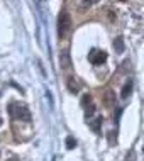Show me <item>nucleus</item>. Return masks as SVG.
<instances>
[{"label":"nucleus","mask_w":144,"mask_h":161,"mask_svg":"<svg viewBox=\"0 0 144 161\" xmlns=\"http://www.w3.org/2000/svg\"><path fill=\"white\" fill-rule=\"evenodd\" d=\"M8 112H10V115L15 117V119L24 120V122H30V112L24 103H12V105L8 107Z\"/></svg>","instance_id":"obj_1"},{"label":"nucleus","mask_w":144,"mask_h":161,"mask_svg":"<svg viewBox=\"0 0 144 161\" xmlns=\"http://www.w3.org/2000/svg\"><path fill=\"white\" fill-rule=\"evenodd\" d=\"M71 29V17L68 12H61L58 17V34L59 36H66V32Z\"/></svg>","instance_id":"obj_2"},{"label":"nucleus","mask_w":144,"mask_h":161,"mask_svg":"<svg viewBox=\"0 0 144 161\" xmlns=\"http://www.w3.org/2000/svg\"><path fill=\"white\" fill-rule=\"evenodd\" d=\"M88 59L90 63L93 64H102L107 61V53H103V51H97V49H91L88 53Z\"/></svg>","instance_id":"obj_3"},{"label":"nucleus","mask_w":144,"mask_h":161,"mask_svg":"<svg viewBox=\"0 0 144 161\" xmlns=\"http://www.w3.org/2000/svg\"><path fill=\"white\" fill-rule=\"evenodd\" d=\"M59 66L63 69H68L69 66H71V58H69V53L66 49L61 51V54H59Z\"/></svg>","instance_id":"obj_4"},{"label":"nucleus","mask_w":144,"mask_h":161,"mask_svg":"<svg viewBox=\"0 0 144 161\" xmlns=\"http://www.w3.org/2000/svg\"><path fill=\"white\" fill-rule=\"evenodd\" d=\"M103 103H105V107H108V108L115 107V93L112 92V90H107V92L103 93Z\"/></svg>","instance_id":"obj_5"},{"label":"nucleus","mask_w":144,"mask_h":161,"mask_svg":"<svg viewBox=\"0 0 144 161\" xmlns=\"http://www.w3.org/2000/svg\"><path fill=\"white\" fill-rule=\"evenodd\" d=\"M102 122H103L102 117H95L93 120H90V122H88V127L93 130V132H100V129H102Z\"/></svg>","instance_id":"obj_6"},{"label":"nucleus","mask_w":144,"mask_h":161,"mask_svg":"<svg viewBox=\"0 0 144 161\" xmlns=\"http://www.w3.org/2000/svg\"><path fill=\"white\" fill-rule=\"evenodd\" d=\"M66 85H68V90L71 93H78V90H80V85H78V81H76L75 76H69L68 81H66Z\"/></svg>","instance_id":"obj_7"},{"label":"nucleus","mask_w":144,"mask_h":161,"mask_svg":"<svg viewBox=\"0 0 144 161\" xmlns=\"http://www.w3.org/2000/svg\"><path fill=\"white\" fill-rule=\"evenodd\" d=\"M130 92H132V81H125V85H124V88H122V98H127Z\"/></svg>","instance_id":"obj_8"},{"label":"nucleus","mask_w":144,"mask_h":161,"mask_svg":"<svg viewBox=\"0 0 144 161\" xmlns=\"http://www.w3.org/2000/svg\"><path fill=\"white\" fill-rule=\"evenodd\" d=\"M114 47H115V53H124V39L117 37L114 41Z\"/></svg>","instance_id":"obj_9"},{"label":"nucleus","mask_w":144,"mask_h":161,"mask_svg":"<svg viewBox=\"0 0 144 161\" xmlns=\"http://www.w3.org/2000/svg\"><path fill=\"white\" fill-rule=\"evenodd\" d=\"M95 110H97V107H95V105H88V107H86V108H85V115H86V119L93 115V114H95Z\"/></svg>","instance_id":"obj_10"},{"label":"nucleus","mask_w":144,"mask_h":161,"mask_svg":"<svg viewBox=\"0 0 144 161\" xmlns=\"http://www.w3.org/2000/svg\"><path fill=\"white\" fill-rule=\"evenodd\" d=\"M75 146H76V141H75V139H73L71 136L66 137V147H68V149H73Z\"/></svg>","instance_id":"obj_11"},{"label":"nucleus","mask_w":144,"mask_h":161,"mask_svg":"<svg viewBox=\"0 0 144 161\" xmlns=\"http://www.w3.org/2000/svg\"><path fill=\"white\" fill-rule=\"evenodd\" d=\"M98 0H83V7H90V5H93V3H97Z\"/></svg>","instance_id":"obj_12"},{"label":"nucleus","mask_w":144,"mask_h":161,"mask_svg":"<svg viewBox=\"0 0 144 161\" xmlns=\"http://www.w3.org/2000/svg\"><path fill=\"white\" fill-rule=\"evenodd\" d=\"M91 102V97H90V95H85V97H83V105H86V103H90Z\"/></svg>","instance_id":"obj_13"},{"label":"nucleus","mask_w":144,"mask_h":161,"mask_svg":"<svg viewBox=\"0 0 144 161\" xmlns=\"http://www.w3.org/2000/svg\"><path fill=\"white\" fill-rule=\"evenodd\" d=\"M8 161H19V159H17V158H10V159H8Z\"/></svg>","instance_id":"obj_14"},{"label":"nucleus","mask_w":144,"mask_h":161,"mask_svg":"<svg viewBox=\"0 0 144 161\" xmlns=\"http://www.w3.org/2000/svg\"><path fill=\"white\" fill-rule=\"evenodd\" d=\"M2 124H3V120H2V119H0V127H2Z\"/></svg>","instance_id":"obj_15"}]
</instances>
